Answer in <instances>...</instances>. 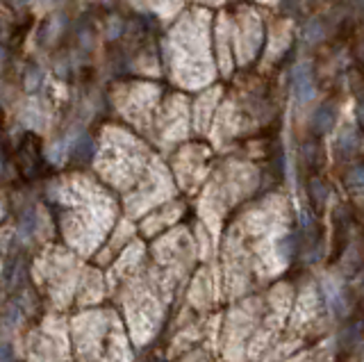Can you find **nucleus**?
<instances>
[{
    "mask_svg": "<svg viewBox=\"0 0 364 362\" xmlns=\"http://www.w3.org/2000/svg\"><path fill=\"white\" fill-rule=\"evenodd\" d=\"M319 37H321L319 23H310L308 30H305V39H308V41H319Z\"/></svg>",
    "mask_w": 364,
    "mask_h": 362,
    "instance_id": "39448f33",
    "label": "nucleus"
},
{
    "mask_svg": "<svg viewBox=\"0 0 364 362\" xmlns=\"http://www.w3.org/2000/svg\"><path fill=\"white\" fill-rule=\"evenodd\" d=\"M294 93L301 103H308V101L314 98L312 66L308 62L296 64V69H294Z\"/></svg>",
    "mask_w": 364,
    "mask_h": 362,
    "instance_id": "f257e3e1",
    "label": "nucleus"
},
{
    "mask_svg": "<svg viewBox=\"0 0 364 362\" xmlns=\"http://www.w3.org/2000/svg\"><path fill=\"white\" fill-rule=\"evenodd\" d=\"M323 294H325V301H328V308L337 314V317H344V314H346V301H344L339 283L334 280L332 276H325L323 278Z\"/></svg>",
    "mask_w": 364,
    "mask_h": 362,
    "instance_id": "f03ea898",
    "label": "nucleus"
},
{
    "mask_svg": "<svg viewBox=\"0 0 364 362\" xmlns=\"http://www.w3.org/2000/svg\"><path fill=\"white\" fill-rule=\"evenodd\" d=\"M332 119H334V110L332 108H321L317 114H314V126H317L321 132L332 128Z\"/></svg>",
    "mask_w": 364,
    "mask_h": 362,
    "instance_id": "7ed1b4c3",
    "label": "nucleus"
},
{
    "mask_svg": "<svg viewBox=\"0 0 364 362\" xmlns=\"http://www.w3.org/2000/svg\"><path fill=\"white\" fill-rule=\"evenodd\" d=\"M349 183H351V185H356V187H364V167H358V169H353V171H351Z\"/></svg>",
    "mask_w": 364,
    "mask_h": 362,
    "instance_id": "20e7f679",
    "label": "nucleus"
}]
</instances>
